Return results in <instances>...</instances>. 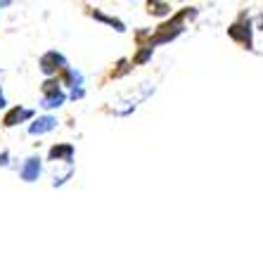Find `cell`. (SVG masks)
<instances>
[{
	"label": "cell",
	"instance_id": "6da1fadb",
	"mask_svg": "<svg viewBox=\"0 0 263 263\" xmlns=\"http://www.w3.org/2000/svg\"><path fill=\"white\" fill-rule=\"evenodd\" d=\"M19 176H22V180H26V183L38 180V176H41V159H38V157H29V159L22 164V168H19Z\"/></svg>",
	"mask_w": 263,
	"mask_h": 263
},
{
	"label": "cell",
	"instance_id": "7a4b0ae2",
	"mask_svg": "<svg viewBox=\"0 0 263 263\" xmlns=\"http://www.w3.org/2000/svg\"><path fill=\"white\" fill-rule=\"evenodd\" d=\"M55 126H57L55 117H41L29 126V133L31 135H43V133H48V130H52Z\"/></svg>",
	"mask_w": 263,
	"mask_h": 263
},
{
	"label": "cell",
	"instance_id": "3957f363",
	"mask_svg": "<svg viewBox=\"0 0 263 263\" xmlns=\"http://www.w3.org/2000/svg\"><path fill=\"white\" fill-rule=\"evenodd\" d=\"M31 117H33V111H31V109H22V107H14V109L5 117V126H14L17 121H24V119H31Z\"/></svg>",
	"mask_w": 263,
	"mask_h": 263
},
{
	"label": "cell",
	"instance_id": "277c9868",
	"mask_svg": "<svg viewBox=\"0 0 263 263\" xmlns=\"http://www.w3.org/2000/svg\"><path fill=\"white\" fill-rule=\"evenodd\" d=\"M62 102H64V95L57 90V92H50L48 98L43 100V104H41V107H45V109H52V107H60Z\"/></svg>",
	"mask_w": 263,
	"mask_h": 263
},
{
	"label": "cell",
	"instance_id": "5b68a950",
	"mask_svg": "<svg viewBox=\"0 0 263 263\" xmlns=\"http://www.w3.org/2000/svg\"><path fill=\"white\" fill-rule=\"evenodd\" d=\"M71 147H55V149H52V152H50V157H52V159H60V157H67V161L71 159Z\"/></svg>",
	"mask_w": 263,
	"mask_h": 263
},
{
	"label": "cell",
	"instance_id": "8992f818",
	"mask_svg": "<svg viewBox=\"0 0 263 263\" xmlns=\"http://www.w3.org/2000/svg\"><path fill=\"white\" fill-rule=\"evenodd\" d=\"M7 157H10V154H7V152H3V154H0V164H3V166L7 164Z\"/></svg>",
	"mask_w": 263,
	"mask_h": 263
},
{
	"label": "cell",
	"instance_id": "52a82bcc",
	"mask_svg": "<svg viewBox=\"0 0 263 263\" xmlns=\"http://www.w3.org/2000/svg\"><path fill=\"white\" fill-rule=\"evenodd\" d=\"M5 104H7V102H5V95H3V90H0V109H3Z\"/></svg>",
	"mask_w": 263,
	"mask_h": 263
}]
</instances>
